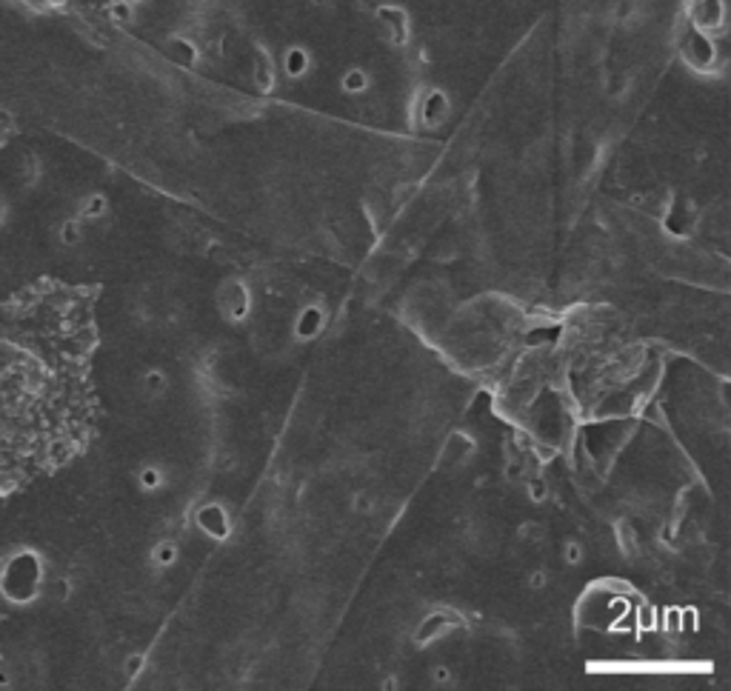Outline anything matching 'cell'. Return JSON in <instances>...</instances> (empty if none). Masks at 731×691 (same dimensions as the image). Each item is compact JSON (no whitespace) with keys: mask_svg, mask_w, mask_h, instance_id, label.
Listing matches in <instances>:
<instances>
[{"mask_svg":"<svg viewBox=\"0 0 731 691\" xmlns=\"http://www.w3.org/2000/svg\"><path fill=\"white\" fill-rule=\"evenodd\" d=\"M38 578H40L38 557L26 552V555L15 557V560L9 563L7 578H3V592H7V597H12V601H29L32 592L38 589Z\"/></svg>","mask_w":731,"mask_h":691,"instance_id":"cell-1","label":"cell"},{"mask_svg":"<svg viewBox=\"0 0 731 691\" xmlns=\"http://www.w3.org/2000/svg\"><path fill=\"white\" fill-rule=\"evenodd\" d=\"M195 520H198V529L203 534H209L212 540H226L228 538V517H226V509H223L221 503H203L198 509V515H195Z\"/></svg>","mask_w":731,"mask_h":691,"instance_id":"cell-2","label":"cell"},{"mask_svg":"<svg viewBox=\"0 0 731 691\" xmlns=\"http://www.w3.org/2000/svg\"><path fill=\"white\" fill-rule=\"evenodd\" d=\"M326 329V312L320 309V306L309 304L303 306L295 318V337L297 341H314Z\"/></svg>","mask_w":731,"mask_h":691,"instance_id":"cell-3","label":"cell"},{"mask_svg":"<svg viewBox=\"0 0 731 691\" xmlns=\"http://www.w3.org/2000/svg\"><path fill=\"white\" fill-rule=\"evenodd\" d=\"M221 309L226 312V318H232V320L244 318L246 309H249V292H246L244 283L240 281L228 283L221 295Z\"/></svg>","mask_w":731,"mask_h":691,"instance_id":"cell-4","label":"cell"},{"mask_svg":"<svg viewBox=\"0 0 731 691\" xmlns=\"http://www.w3.org/2000/svg\"><path fill=\"white\" fill-rule=\"evenodd\" d=\"M169 392V374L163 372V369H146L144 378H140V395L146 397V400H160V397L166 395Z\"/></svg>","mask_w":731,"mask_h":691,"instance_id":"cell-5","label":"cell"},{"mask_svg":"<svg viewBox=\"0 0 731 691\" xmlns=\"http://www.w3.org/2000/svg\"><path fill=\"white\" fill-rule=\"evenodd\" d=\"M135 480H137V486H140V492H149V494L160 492V489L166 486V474H163V469H160V466H154V464L140 466V469H137V474H135Z\"/></svg>","mask_w":731,"mask_h":691,"instance_id":"cell-6","label":"cell"},{"mask_svg":"<svg viewBox=\"0 0 731 691\" xmlns=\"http://www.w3.org/2000/svg\"><path fill=\"white\" fill-rule=\"evenodd\" d=\"M177 555H181V548H177L175 540H160L152 548V563L158 569H172L177 563Z\"/></svg>","mask_w":731,"mask_h":691,"instance_id":"cell-7","label":"cell"},{"mask_svg":"<svg viewBox=\"0 0 731 691\" xmlns=\"http://www.w3.org/2000/svg\"><path fill=\"white\" fill-rule=\"evenodd\" d=\"M103 212H107V200L100 198V195H95V198L86 200V206H84L86 218H100Z\"/></svg>","mask_w":731,"mask_h":691,"instance_id":"cell-8","label":"cell"},{"mask_svg":"<svg viewBox=\"0 0 731 691\" xmlns=\"http://www.w3.org/2000/svg\"><path fill=\"white\" fill-rule=\"evenodd\" d=\"M61 244L63 246H77V244H80V226H77V223H66V226H63Z\"/></svg>","mask_w":731,"mask_h":691,"instance_id":"cell-9","label":"cell"},{"mask_svg":"<svg viewBox=\"0 0 731 691\" xmlns=\"http://www.w3.org/2000/svg\"><path fill=\"white\" fill-rule=\"evenodd\" d=\"M343 86H346L349 91H360L366 86V77L360 75V72H351V75L343 81Z\"/></svg>","mask_w":731,"mask_h":691,"instance_id":"cell-10","label":"cell"},{"mask_svg":"<svg viewBox=\"0 0 731 691\" xmlns=\"http://www.w3.org/2000/svg\"><path fill=\"white\" fill-rule=\"evenodd\" d=\"M351 509L355 511L369 509V497H366V494H355V497H351Z\"/></svg>","mask_w":731,"mask_h":691,"instance_id":"cell-11","label":"cell"},{"mask_svg":"<svg viewBox=\"0 0 731 691\" xmlns=\"http://www.w3.org/2000/svg\"><path fill=\"white\" fill-rule=\"evenodd\" d=\"M140 666H144V657H129V677H135Z\"/></svg>","mask_w":731,"mask_h":691,"instance_id":"cell-12","label":"cell"}]
</instances>
